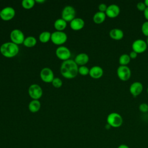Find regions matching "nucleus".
I'll return each instance as SVG.
<instances>
[{
  "label": "nucleus",
  "instance_id": "nucleus-23",
  "mask_svg": "<svg viewBox=\"0 0 148 148\" xmlns=\"http://www.w3.org/2000/svg\"><path fill=\"white\" fill-rule=\"evenodd\" d=\"M131 58L128 54H121L119 58V62L120 65L127 66V65L130 62Z\"/></svg>",
  "mask_w": 148,
  "mask_h": 148
},
{
  "label": "nucleus",
  "instance_id": "nucleus-8",
  "mask_svg": "<svg viewBox=\"0 0 148 148\" xmlns=\"http://www.w3.org/2000/svg\"><path fill=\"white\" fill-rule=\"evenodd\" d=\"M10 38L13 43L18 45L23 43L25 38L23 32L20 29H14L11 31Z\"/></svg>",
  "mask_w": 148,
  "mask_h": 148
},
{
  "label": "nucleus",
  "instance_id": "nucleus-9",
  "mask_svg": "<svg viewBox=\"0 0 148 148\" xmlns=\"http://www.w3.org/2000/svg\"><path fill=\"white\" fill-rule=\"evenodd\" d=\"M28 94L33 99L38 100L42 96L43 91L39 85L32 84L28 88Z\"/></svg>",
  "mask_w": 148,
  "mask_h": 148
},
{
  "label": "nucleus",
  "instance_id": "nucleus-27",
  "mask_svg": "<svg viewBox=\"0 0 148 148\" xmlns=\"http://www.w3.org/2000/svg\"><path fill=\"white\" fill-rule=\"evenodd\" d=\"M52 85L56 88H60L62 85V81L59 77H54L51 82Z\"/></svg>",
  "mask_w": 148,
  "mask_h": 148
},
{
  "label": "nucleus",
  "instance_id": "nucleus-21",
  "mask_svg": "<svg viewBox=\"0 0 148 148\" xmlns=\"http://www.w3.org/2000/svg\"><path fill=\"white\" fill-rule=\"evenodd\" d=\"M41 106L40 102L36 99L32 100L28 105V109L32 113H36L39 111Z\"/></svg>",
  "mask_w": 148,
  "mask_h": 148
},
{
  "label": "nucleus",
  "instance_id": "nucleus-39",
  "mask_svg": "<svg viewBox=\"0 0 148 148\" xmlns=\"http://www.w3.org/2000/svg\"><path fill=\"white\" fill-rule=\"evenodd\" d=\"M147 93L148 94V87L147 88Z\"/></svg>",
  "mask_w": 148,
  "mask_h": 148
},
{
  "label": "nucleus",
  "instance_id": "nucleus-13",
  "mask_svg": "<svg viewBox=\"0 0 148 148\" xmlns=\"http://www.w3.org/2000/svg\"><path fill=\"white\" fill-rule=\"evenodd\" d=\"M120 13V7L116 4H111L108 6L107 9L105 12L106 16L109 18H113L117 17Z\"/></svg>",
  "mask_w": 148,
  "mask_h": 148
},
{
  "label": "nucleus",
  "instance_id": "nucleus-1",
  "mask_svg": "<svg viewBox=\"0 0 148 148\" xmlns=\"http://www.w3.org/2000/svg\"><path fill=\"white\" fill-rule=\"evenodd\" d=\"M78 65L71 59L64 61L60 66V72L63 77L66 79H73L78 73Z\"/></svg>",
  "mask_w": 148,
  "mask_h": 148
},
{
  "label": "nucleus",
  "instance_id": "nucleus-2",
  "mask_svg": "<svg viewBox=\"0 0 148 148\" xmlns=\"http://www.w3.org/2000/svg\"><path fill=\"white\" fill-rule=\"evenodd\" d=\"M19 51V47L17 45L12 42H8L3 43L0 47V52L5 57L12 58L15 57Z\"/></svg>",
  "mask_w": 148,
  "mask_h": 148
},
{
  "label": "nucleus",
  "instance_id": "nucleus-5",
  "mask_svg": "<svg viewBox=\"0 0 148 148\" xmlns=\"http://www.w3.org/2000/svg\"><path fill=\"white\" fill-rule=\"evenodd\" d=\"M117 75L120 80L125 82L130 79L131 71L128 66L120 65L117 69Z\"/></svg>",
  "mask_w": 148,
  "mask_h": 148
},
{
  "label": "nucleus",
  "instance_id": "nucleus-4",
  "mask_svg": "<svg viewBox=\"0 0 148 148\" xmlns=\"http://www.w3.org/2000/svg\"><path fill=\"white\" fill-rule=\"evenodd\" d=\"M67 35L63 31H56L51 35V42L57 45H61L67 40Z\"/></svg>",
  "mask_w": 148,
  "mask_h": 148
},
{
  "label": "nucleus",
  "instance_id": "nucleus-11",
  "mask_svg": "<svg viewBox=\"0 0 148 148\" xmlns=\"http://www.w3.org/2000/svg\"><path fill=\"white\" fill-rule=\"evenodd\" d=\"M15 10L13 8L7 6L3 8L1 10L0 17L4 21H9L12 20L15 16Z\"/></svg>",
  "mask_w": 148,
  "mask_h": 148
},
{
  "label": "nucleus",
  "instance_id": "nucleus-14",
  "mask_svg": "<svg viewBox=\"0 0 148 148\" xmlns=\"http://www.w3.org/2000/svg\"><path fill=\"white\" fill-rule=\"evenodd\" d=\"M143 89V86L142 83L140 82H134L130 86L129 90L131 94L134 97H136L139 95Z\"/></svg>",
  "mask_w": 148,
  "mask_h": 148
},
{
  "label": "nucleus",
  "instance_id": "nucleus-22",
  "mask_svg": "<svg viewBox=\"0 0 148 148\" xmlns=\"http://www.w3.org/2000/svg\"><path fill=\"white\" fill-rule=\"evenodd\" d=\"M24 45L27 47H32L36 44V39L32 36H29L25 38L23 42Z\"/></svg>",
  "mask_w": 148,
  "mask_h": 148
},
{
  "label": "nucleus",
  "instance_id": "nucleus-37",
  "mask_svg": "<svg viewBox=\"0 0 148 148\" xmlns=\"http://www.w3.org/2000/svg\"><path fill=\"white\" fill-rule=\"evenodd\" d=\"M110 127H110L108 124H106V125H105V128H106V129H108H108H109Z\"/></svg>",
  "mask_w": 148,
  "mask_h": 148
},
{
  "label": "nucleus",
  "instance_id": "nucleus-35",
  "mask_svg": "<svg viewBox=\"0 0 148 148\" xmlns=\"http://www.w3.org/2000/svg\"><path fill=\"white\" fill-rule=\"evenodd\" d=\"M35 2H38V3H43V2H45V0H39V1L36 0V1H35Z\"/></svg>",
  "mask_w": 148,
  "mask_h": 148
},
{
  "label": "nucleus",
  "instance_id": "nucleus-24",
  "mask_svg": "<svg viewBox=\"0 0 148 148\" xmlns=\"http://www.w3.org/2000/svg\"><path fill=\"white\" fill-rule=\"evenodd\" d=\"M51 34L49 31H43L39 36V40L42 43H47L51 39Z\"/></svg>",
  "mask_w": 148,
  "mask_h": 148
},
{
  "label": "nucleus",
  "instance_id": "nucleus-10",
  "mask_svg": "<svg viewBox=\"0 0 148 148\" xmlns=\"http://www.w3.org/2000/svg\"><path fill=\"white\" fill-rule=\"evenodd\" d=\"M56 54L59 59L63 60L64 61L69 59L71 56V52L66 46H61L57 48L56 50Z\"/></svg>",
  "mask_w": 148,
  "mask_h": 148
},
{
  "label": "nucleus",
  "instance_id": "nucleus-29",
  "mask_svg": "<svg viewBox=\"0 0 148 148\" xmlns=\"http://www.w3.org/2000/svg\"><path fill=\"white\" fill-rule=\"evenodd\" d=\"M139 110L143 113L148 112V104L146 103H142L139 106Z\"/></svg>",
  "mask_w": 148,
  "mask_h": 148
},
{
  "label": "nucleus",
  "instance_id": "nucleus-18",
  "mask_svg": "<svg viewBox=\"0 0 148 148\" xmlns=\"http://www.w3.org/2000/svg\"><path fill=\"white\" fill-rule=\"evenodd\" d=\"M74 61L77 64V65H79L80 66H83L86 64L88 62L89 57L88 54H87L86 53H79L76 56Z\"/></svg>",
  "mask_w": 148,
  "mask_h": 148
},
{
  "label": "nucleus",
  "instance_id": "nucleus-32",
  "mask_svg": "<svg viewBox=\"0 0 148 148\" xmlns=\"http://www.w3.org/2000/svg\"><path fill=\"white\" fill-rule=\"evenodd\" d=\"M138 54L136 53L135 51L132 50V51L130 53L129 56H130V57L131 59H135V58L137 57Z\"/></svg>",
  "mask_w": 148,
  "mask_h": 148
},
{
  "label": "nucleus",
  "instance_id": "nucleus-12",
  "mask_svg": "<svg viewBox=\"0 0 148 148\" xmlns=\"http://www.w3.org/2000/svg\"><path fill=\"white\" fill-rule=\"evenodd\" d=\"M40 77L41 79L46 83H51L54 78L53 71L47 67L43 68L40 71Z\"/></svg>",
  "mask_w": 148,
  "mask_h": 148
},
{
  "label": "nucleus",
  "instance_id": "nucleus-25",
  "mask_svg": "<svg viewBox=\"0 0 148 148\" xmlns=\"http://www.w3.org/2000/svg\"><path fill=\"white\" fill-rule=\"evenodd\" d=\"M35 2L34 0H23L21 2V5L24 9H29L34 6Z\"/></svg>",
  "mask_w": 148,
  "mask_h": 148
},
{
  "label": "nucleus",
  "instance_id": "nucleus-17",
  "mask_svg": "<svg viewBox=\"0 0 148 148\" xmlns=\"http://www.w3.org/2000/svg\"><path fill=\"white\" fill-rule=\"evenodd\" d=\"M109 36L113 40H120L124 37V32L119 28H113L109 31Z\"/></svg>",
  "mask_w": 148,
  "mask_h": 148
},
{
  "label": "nucleus",
  "instance_id": "nucleus-16",
  "mask_svg": "<svg viewBox=\"0 0 148 148\" xmlns=\"http://www.w3.org/2000/svg\"><path fill=\"white\" fill-rule=\"evenodd\" d=\"M84 21L82 18L75 17L70 22V27L74 31H79L84 27Z\"/></svg>",
  "mask_w": 148,
  "mask_h": 148
},
{
  "label": "nucleus",
  "instance_id": "nucleus-34",
  "mask_svg": "<svg viewBox=\"0 0 148 148\" xmlns=\"http://www.w3.org/2000/svg\"><path fill=\"white\" fill-rule=\"evenodd\" d=\"M117 148H130L129 146L127 145H125V144H121V145H120Z\"/></svg>",
  "mask_w": 148,
  "mask_h": 148
},
{
  "label": "nucleus",
  "instance_id": "nucleus-28",
  "mask_svg": "<svg viewBox=\"0 0 148 148\" xmlns=\"http://www.w3.org/2000/svg\"><path fill=\"white\" fill-rule=\"evenodd\" d=\"M141 31L145 36L148 37V21H145L142 24L141 26Z\"/></svg>",
  "mask_w": 148,
  "mask_h": 148
},
{
  "label": "nucleus",
  "instance_id": "nucleus-36",
  "mask_svg": "<svg viewBox=\"0 0 148 148\" xmlns=\"http://www.w3.org/2000/svg\"><path fill=\"white\" fill-rule=\"evenodd\" d=\"M144 3H145V4L146 5V7L148 8V0H145V1H144Z\"/></svg>",
  "mask_w": 148,
  "mask_h": 148
},
{
  "label": "nucleus",
  "instance_id": "nucleus-7",
  "mask_svg": "<svg viewBox=\"0 0 148 148\" xmlns=\"http://www.w3.org/2000/svg\"><path fill=\"white\" fill-rule=\"evenodd\" d=\"M131 46L132 51H135L138 54H141L144 53L147 48L146 41L141 39L135 40L132 42Z\"/></svg>",
  "mask_w": 148,
  "mask_h": 148
},
{
  "label": "nucleus",
  "instance_id": "nucleus-33",
  "mask_svg": "<svg viewBox=\"0 0 148 148\" xmlns=\"http://www.w3.org/2000/svg\"><path fill=\"white\" fill-rule=\"evenodd\" d=\"M143 15L146 21H148V8H146L145 10L143 12Z\"/></svg>",
  "mask_w": 148,
  "mask_h": 148
},
{
  "label": "nucleus",
  "instance_id": "nucleus-26",
  "mask_svg": "<svg viewBox=\"0 0 148 148\" xmlns=\"http://www.w3.org/2000/svg\"><path fill=\"white\" fill-rule=\"evenodd\" d=\"M89 72H90V69L85 65L80 66V67H79L78 73L81 75L86 76L87 75H89Z\"/></svg>",
  "mask_w": 148,
  "mask_h": 148
},
{
  "label": "nucleus",
  "instance_id": "nucleus-15",
  "mask_svg": "<svg viewBox=\"0 0 148 148\" xmlns=\"http://www.w3.org/2000/svg\"><path fill=\"white\" fill-rule=\"evenodd\" d=\"M103 75V69L98 65H95L92 66L90 69L89 75L93 79H98L101 78Z\"/></svg>",
  "mask_w": 148,
  "mask_h": 148
},
{
  "label": "nucleus",
  "instance_id": "nucleus-38",
  "mask_svg": "<svg viewBox=\"0 0 148 148\" xmlns=\"http://www.w3.org/2000/svg\"><path fill=\"white\" fill-rule=\"evenodd\" d=\"M146 43H147V47H148V37L147 38V40H146Z\"/></svg>",
  "mask_w": 148,
  "mask_h": 148
},
{
  "label": "nucleus",
  "instance_id": "nucleus-30",
  "mask_svg": "<svg viewBox=\"0 0 148 148\" xmlns=\"http://www.w3.org/2000/svg\"><path fill=\"white\" fill-rule=\"evenodd\" d=\"M146 6L144 2H139L136 5V8L139 11L144 12L146 9Z\"/></svg>",
  "mask_w": 148,
  "mask_h": 148
},
{
  "label": "nucleus",
  "instance_id": "nucleus-3",
  "mask_svg": "<svg viewBox=\"0 0 148 148\" xmlns=\"http://www.w3.org/2000/svg\"><path fill=\"white\" fill-rule=\"evenodd\" d=\"M106 121L107 124H108L111 127L119 128L123 124V119L119 113L112 112L108 115Z\"/></svg>",
  "mask_w": 148,
  "mask_h": 148
},
{
  "label": "nucleus",
  "instance_id": "nucleus-20",
  "mask_svg": "<svg viewBox=\"0 0 148 148\" xmlns=\"http://www.w3.org/2000/svg\"><path fill=\"white\" fill-rule=\"evenodd\" d=\"M67 25V23L66 21H65L62 18L57 19L54 23V27L56 28L57 31H62L64 29H65Z\"/></svg>",
  "mask_w": 148,
  "mask_h": 148
},
{
  "label": "nucleus",
  "instance_id": "nucleus-31",
  "mask_svg": "<svg viewBox=\"0 0 148 148\" xmlns=\"http://www.w3.org/2000/svg\"><path fill=\"white\" fill-rule=\"evenodd\" d=\"M107 8H108V6L105 3H100L98 6L99 11L101 12H103V13H105V12L107 9Z\"/></svg>",
  "mask_w": 148,
  "mask_h": 148
},
{
  "label": "nucleus",
  "instance_id": "nucleus-6",
  "mask_svg": "<svg viewBox=\"0 0 148 148\" xmlns=\"http://www.w3.org/2000/svg\"><path fill=\"white\" fill-rule=\"evenodd\" d=\"M76 10L75 8L72 6H66L62 9L61 13V18L65 21H71L75 18Z\"/></svg>",
  "mask_w": 148,
  "mask_h": 148
},
{
  "label": "nucleus",
  "instance_id": "nucleus-19",
  "mask_svg": "<svg viewBox=\"0 0 148 148\" xmlns=\"http://www.w3.org/2000/svg\"><path fill=\"white\" fill-rule=\"evenodd\" d=\"M106 17V16L105 13L98 11L94 14L92 20L95 24H101L105 21Z\"/></svg>",
  "mask_w": 148,
  "mask_h": 148
},
{
  "label": "nucleus",
  "instance_id": "nucleus-40",
  "mask_svg": "<svg viewBox=\"0 0 148 148\" xmlns=\"http://www.w3.org/2000/svg\"><path fill=\"white\" fill-rule=\"evenodd\" d=\"M0 15H1V10H0Z\"/></svg>",
  "mask_w": 148,
  "mask_h": 148
},
{
  "label": "nucleus",
  "instance_id": "nucleus-41",
  "mask_svg": "<svg viewBox=\"0 0 148 148\" xmlns=\"http://www.w3.org/2000/svg\"><path fill=\"white\" fill-rule=\"evenodd\" d=\"M147 70H148V66H147Z\"/></svg>",
  "mask_w": 148,
  "mask_h": 148
}]
</instances>
